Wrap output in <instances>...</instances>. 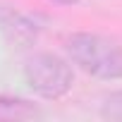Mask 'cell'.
I'll list each match as a JSON object with an SVG mask.
<instances>
[{"instance_id": "6da1fadb", "label": "cell", "mask_w": 122, "mask_h": 122, "mask_svg": "<svg viewBox=\"0 0 122 122\" xmlns=\"http://www.w3.org/2000/svg\"><path fill=\"white\" fill-rule=\"evenodd\" d=\"M67 53L72 62L91 77L122 79V48L101 34H72L67 38Z\"/></svg>"}, {"instance_id": "7a4b0ae2", "label": "cell", "mask_w": 122, "mask_h": 122, "mask_svg": "<svg viewBox=\"0 0 122 122\" xmlns=\"http://www.w3.org/2000/svg\"><path fill=\"white\" fill-rule=\"evenodd\" d=\"M24 79L34 89V93H38L48 101H57L72 89L74 72L62 57L50 55V53H41V55H34L26 62Z\"/></svg>"}, {"instance_id": "3957f363", "label": "cell", "mask_w": 122, "mask_h": 122, "mask_svg": "<svg viewBox=\"0 0 122 122\" xmlns=\"http://www.w3.org/2000/svg\"><path fill=\"white\" fill-rule=\"evenodd\" d=\"M3 31H5V36L12 43L26 48V46H31L36 41L38 24L31 17L22 15V12H7V15H3Z\"/></svg>"}, {"instance_id": "277c9868", "label": "cell", "mask_w": 122, "mask_h": 122, "mask_svg": "<svg viewBox=\"0 0 122 122\" xmlns=\"http://www.w3.org/2000/svg\"><path fill=\"white\" fill-rule=\"evenodd\" d=\"M38 115L41 110L24 98L0 96V122H22V120H34Z\"/></svg>"}, {"instance_id": "5b68a950", "label": "cell", "mask_w": 122, "mask_h": 122, "mask_svg": "<svg viewBox=\"0 0 122 122\" xmlns=\"http://www.w3.org/2000/svg\"><path fill=\"white\" fill-rule=\"evenodd\" d=\"M101 115H103L105 120H117V122H122V91H115V93H110V96L103 101Z\"/></svg>"}, {"instance_id": "8992f818", "label": "cell", "mask_w": 122, "mask_h": 122, "mask_svg": "<svg viewBox=\"0 0 122 122\" xmlns=\"http://www.w3.org/2000/svg\"><path fill=\"white\" fill-rule=\"evenodd\" d=\"M53 3H57V5H77L79 0H53Z\"/></svg>"}]
</instances>
